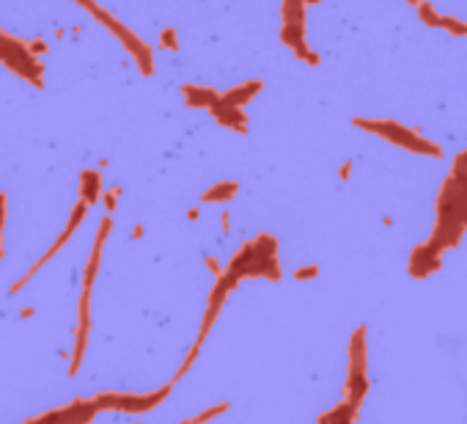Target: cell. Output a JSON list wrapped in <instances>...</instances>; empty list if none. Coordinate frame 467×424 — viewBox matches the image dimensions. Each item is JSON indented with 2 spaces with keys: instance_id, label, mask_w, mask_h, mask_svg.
<instances>
[{
  "instance_id": "obj_1",
  "label": "cell",
  "mask_w": 467,
  "mask_h": 424,
  "mask_svg": "<svg viewBox=\"0 0 467 424\" xmlns=\"http://www.w3.org/2000/svg\"><path fill=\"white\" fill-rule=\"evenodd\" d=\"M434 229L429 243L440 251L456 248L467 232V152H459L434 201Z\"/></svg>"
},
{
  "instance_id": "obj_2",
  "label": "cell",
  "mask_w": 467,
  "mask_h": 424,
  "mask_svg": "<svg viewBox=\"0 0 467 424\" xmlns=\"http://www.w3.org/2000/svg\"><path fill=\"white\" fill-rule=\"evenodd\" d=\"M278 248L281 243L262 232L256 235L253 240L242 243L237 251H233L231 262H228V273L237 279V281H245V279H267V281H281L283 279V270H281V259H278Z\"/></svg>"
},
{
  "instance_id": "obj_3",
  "label": "cell",
  "mask_w": 467,
  "mask_h": 424,
  "mask_svg": "<svg viewBox=\"0 0 467 424\" xmlns=\"http://www.w3.org/2000/svg\"><path fill=\"white\" fill-rule=\"evenodd\" d=\"M352 124L366 130V132H374V135L385 138L388 143H393L399 149H407V152H415V154H426V157H442V146H437L434 141H426L418 127H404V124L390 121V119H360V116Z\"/></svg>"
},
{
  "instance_id": "obj_4",
  "label": "cell",
  "mask_w": 467,
  "mask_h": 424,
  "mask_svg": "<svg viewBox=\"0 0 467 424\" xmlns=\"http://www.w3.org/2000/svg\"><path fill=\"white\" fill-rule=\"evenodd\" d=\"M368 328L360 325L349 339L346 353V383H344V402L360 410L368 394Z\"/></svg>"
},
{
  "instance_id": "obj_5",
  "label": "cell",
  "mask_w": 467,
  "mask_h": 424,
  "mask_svg": "<svg viewBox=\"0 0 467 424\" xmlns=\"http://www.w3.org/2000/svg\"><path fill=\"white\" fill-rule=\"evenodd\" d=\"M240 287V281L233 279L228 270H220L217 273V281H214V287H212V292H209V303H206V311H203V317H201V328H198V336H195V344L190 347V353H187V358H184V364L179 366V372H176V377L173 380H179V377H184L187 372H190V366H192V361L198 358V353H201V347H203V342H206V336H209V331L214 328V320H217V314L223 311V306H225V301H228V295Z\"/></svg>"
},
{
  "instance_id": "obj_6",
  "label": "cell",
  "mask_w": 467,
  "mask_h": 424,
  "mask_svg": "<svg viewBox=\"0 0 467 424\" xmlns=\"http://www.w3.org/2000/svg\"><path fill=\"white\" fill-rule=\"evenodd\" d=\"M173 386H162V388H154V391H99L91 397L94 408L102 413V410H116V413H149L154 410L157 405H162L168 397H171Z\"/></svg>"
},
{
  "instance_id": "obj_7",
  "label": "cell",
  "mask_w": 467,
  "mask_h": 424,
  "mask_svg": "<svg viewBox=\"0 0 467 424\" xmlns=\"http://www.w3.org/2000/svg\"><path fill=\"white\" fill-rule=\"evenodd\" d=\"M0 64L12 69L17 78H23L25 83H31L34 89H42V75H45L42 61L28 53L25 42H20L3 31H0Z\"/></svg>"
},
{
  "instance_id": "obj_8",
  "label": "cell",
  "mask_w": 467,
  "mask_h": 424,
  "mask_svg": "<svg viewBox=\"0 0 467 424\" xmlns=\"http://www.w3.org/2000/svg\"><path fill=\"white\" fill-rule=\"evenodd\" d=\"M97 413L99 410L94 408L91 399L77 397V399H72V402H66L61 408H53L47 413H39V416L28 419L25 424H88V421H94Z\"/></svg>"
},
{
  "instance_id": "obj_9",
  "label": "cell",
  "mask_w": 467,
  "mask_h": 424,
  "mask_svg": "<svg viewBox=\"0 0 467 424\" xmlns=\"http://www.w3.org/2000/svg\"><path fill=\"white\" fill-rule=\"evenodd\" d=\"M86 212H88V204L77 201V204H75V209H72V215H69V221H66V226H64V232H61V237H58V240H55V243L45 251V257H42L34 268H31V270H28V273H25V276H23V279L12 287V290H9L12 295H17V292H20V290H23V287H25V284H28V281H31V279H34V276H36V273H39V270H42V268H45V265H47V262H50V259H53V257H55V254H58V251H61V248L72 240V235L77 232V226H80V224H83V218H86Z\"/></svg>"
},
{
  "instance_id": "obj_10",
  "label": "cell",
  "mask_w": 467,
  "mask_h": 424,
  "mask_svg": "<svg viewBox=\"0 0 467 424\" xmlns=\"http://www.w3.org/2000/svg\"><path fill=\"white\" fill-rule=\"evenodd\" d=\"M94 17H97V20H99V23H102L108 31H113V34H116V36L124 42V47L132 53V58H135L138 69H140L143 75H151V50H149V47H146V45H143V42H140V39H138V36H135L129 28H124V25H121V23H118L113 14H108V12H102V9H99Z\"/></svg>"
},
{
  "instance_id": "obj_11",
  "label": "cell",
  "mask_w": 467,
  "mask_h": 424,
  "mask_svg": "<svg viewBox=\"0 0 467 424\" xmlns=\"http://www.w3.org/2000/svg\"><path fill=\"white\" fill-rule=\"evenodd\" d=\"M440 268H442V251H440V248H434L429 240L412 248L409 262H407V270H409V276H412V279L423 281V279L434 276Z\"/></svg>"
},
{
  "instance_id": "obj_12",
  "label": "cell",
  "mask_w": 467,
  "mask_h": 424,
  "mask_svg": "<svg viewBox=\"0 0 467 424\" xmlns=\"http://www.w3.org/2000/svg\"><path fill=\"white\" fill-rule=\"evenodd\" d=\"M209 113L214 116L217 124H223V127H228L233 132H240V135L248 132V113L240 110V108H233V105H228V102H223V97L209 108Z\"/></svg>"
},
{
  "instance_id": "obj_13",
  "label": "cell",
  "mask_w": 467,
  "mask_h": 424,
  "mask_svg": "<svg viewBox=\"0 0 467 424\" xmlns=\"http://www.w3.org/2000/svg\"><path fill=\"white\" fill-rule=\"evenodd\" d=\"M264 89V83L262 80H248V83H242V86H233V89H228L225 94H220L223 97V102H228V105H233V108H240V110H245V105L259 94Z\"/></svg>"
},
{
  "instance_id": "obj_14",
  "label": "cell",
  "mask_w": 467,
  "mask_h": 424,
  "mask_svg": "<svg viewBox=\"0 0 467 424\" xmlns=\"http://www.w3.org/2000/svg\"><path fill=\"white\" fill-rule=\"evenodd\" d=\"M99 198H102V174L94 168H86L80 174V201L94 207Z\"/></svg>"
},
{
  "instance_id": "obj_15",
  "label": "cell",
  "mask_w": 467,
  "mask_h": 424,
  "mask_svg": "<svg viewBox=\"0 0 467 424\" xmlns=\"http://www.w3.org/2000/svg\"><path fill=\"white\" fill-rule=\"evenodd\" d=\"M181 94H184V102L190 105V108H212L217 99H220V91H214V89H209V86H181Z\"/></svg>"
},
{
  "instance_id": "obj_16",
  "label": "cell",
  "mask_w": 467,
  "mask_h": 424,
  "mask_svg": "<svg viewBox=\"0 0 467 424\" xmlns=\"http://www.w3.org/2000/svg\"><path fill=\"white\" fill-rule=\"evenodd\" d=\"M357 416H360V410L341 399L336 408L325 410V413L316 419V424H357Z\"/></svg>"
},
{
  "instance_id": "obj_17",
  "label": "cell",
  "mask_w": 467,
  "mask_h": 424,
  "mask_svg": "<svg viewBox=\"0 0 467 424\" xmlns=\"http://www.w3.org/2000/svg\"><path fill=\"white\" fill-rule=\"evenodd\" d=\"M237 193H240V182H233V179H228V182H214V185L201 196V201H203V204H223V201H231Z\"/></svg>"
},
{
  "instance_id": "obj_18",
  "label": "cell",
  "mask_w": 467,
  "mask_h": 424,
  "mask_svg": "<svg viewBox=\"0 0 467 424\" xmlns=\"http://www.w3.org/2000/svg\"><path fill=\"white\" fill-rule=\"evenodd\" d=\"M281 14H283V25L305 23V3H303V0H283Z\"/></svg>"
},
{
  "instance_id": "obj_19",
  "label": "cell",
  "mask_w": 467,
  "mask_h": 424,
  "mask_svg": "<svg viewBox=\"0 0 467 424\" xmlns=\"http://www.w3.org/2000/svg\"><path fill=\"white\" fill-rule=\"evenodd\" d=\"M225 410H228V402H217V405H212V408L201 410L198 416H192V419H187V421H179V424H206V421H212L214 416H220V413H225Z\"/></svg>"
},
{
  "instance_id": "obj_20",
  "label": "cell",
  "mask_w": 467,
  "mask_h": 424,
  "mask_svg": "<svg viewBox=\"0 0 467 424\" xmlns=\"http://www.w3.org/2000/svg\"><path fill=\"white\" fill-rule=\"evenodd\" d=\"M418 14H420V20H423L429 28H440V14H437V9L429 3V0H420Z\"/></svg>"
},
{
  "instance_id": "obj_21",
  "label": "cell",
  "mask_w": 467,
  "mask_h": 424,
  "mask_svg": "<svg viewBox=\"0 0 467 424\" xmlns=\"http://www.w3.org/2000/svg\"><path fill=\"white\" fill-rule=\"evenodd\" d=\"M440 28L448 31L451 36H467V23H462L456 17H440Z\"/></svg>"
},
{
  "instance_id": "obj_22",
  "label": "cell",
  "mask_w": 467,
  "mask_h": 424,
  "mask_svg": "<svg viewBox=\"0 0 467 424\" xmlns=\"http://www.w3.org/2000/svg\"><path fill=\"white\" fill-rule=\"evenodd\" d=\"M6 218H9V198L0 190V259H3V229H6Z\"/></svg>"
},
{
  "instance_id": "obj_23",
  "label": "cell",
  "mask_w": 467,
  "mask_h": 424,
  "mask_svg": "<svg viewBox=\"0 0 467 424\" xmlns=\"http://www.w3.org/2000/svg\"><path fill=\"white\" fill-rule=\"evenodd\" d=\"M319 276V268L316 265H308V268H297L294 270V281H311Z\"/></svg>"
},
{
  "instance_id": "obj_24",
  "label": "cell",
  "mask_w": 467,
  "mask_h": 424,
  "mask_svg": "<svg viewBox=\"0 0 467 424\" xmlns=\"http://www.w3.org/2000/svg\"><path fill=\"white\" fill-rule=\"evenodd\" d=\"M28 53H31L34 58H39V56H45V53H47V45H45V39H34V42L28 45Z\"/></svg>"
},
{
  "instance_id": "obj_25",
  "label": "cell",
  "mask_w": 467,
  "mask_h": 424,
  "mask_svg": "<svg viewBox=\"0 0 467 424\" xmlns=\"http://www.w3.org/2000/svg\"><path fill=\"white\" fill-rule=\"evenodd\" d=\"M162 47H165V50H176V47H179V45H176V31L168 28V31L162 34Z\"/></svg>"
},
{
  "instance_id": "obj_26",
  "label": "cell",
  "mask_w": 467,
  "mask_h": 424,
  "mask_svg": "<svg viewBox=\"0 0 467 424\" xmlns=\"http://www.w3.org/2000/svg\"><path fill=\"white\" fill-rule=\"evenodd\" d=\"M118 193H121L118 187H113V190H108V193H105V207H108V212H113V209H116V196H118Z\"/></svg>"
},
{
  "instance_id": "obj_27",
  "label": "cell",
  "mask_w": 467,
  "mask_h": 424,
  "mask_svg": "<svg viewBox=\"0 0 467 424\" xmlns=\"http://www.w3.org/2000/svg\"><path fill=\"white\" fill-rule=\"evenodd\" d=\"M349 174H352V160H346V163L341 165V171H338V176H341V179H349Z\"/></svg>"
},
{
  "instance_id": "obj_28",
  "label": "cell",
  "mask_w": 467,
  "mask_h": 424,
  "mask_svg": "<svg viewBox=\"0 0 467 424\" xmlns=\"http://www.w3.org/2000/svg\"><path fill=\"white\" fill-rule=\"evenodd\" d=\"M206 268H209V270H214V273H220V265H217L214 259H206Z\"/></svg>"
},
{
  "instance_id": "obj_29",
  "label": "cell",
  "mask_w": 467,
  "mask_h": 424,
  "mask_svg": "<svg viewBox=\"0 0 467 424\" xmlns=\"http://www.w3.org/2000/svg\"><path fill=\"white\" fill-rule=\"evenodd\" d=\"M407 3H409V6H420V0H407Z\"/></svg>"
},
{
  "instance_id": "obj_30",
  "label": "cell",
  "mask_w": 467,
  "mask_h": 424,
  "mask_svg": "<svg viewBox=\"0 0 467 424\" xmlns=\"http://www.w3.org/2000/svg\"><path fill=\"white\" fill-rule=\"evenodd\" d=\"M303 3H305V6H308V3H319V0H303Z\"/></svg>"
}]
</instances>
